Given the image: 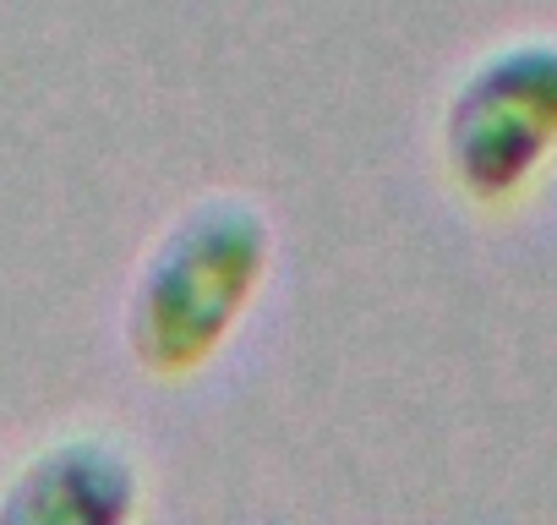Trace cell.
Here are the masks:
<instances>
[{"instance_id":"obj_3","label":"cell","mask_w":557,"mask_h":525,"mask_svg":"<svg viewBox=\"0 0 557 525\" xmlns=\"http://www.w3.org/2000/svg\"><path fill=\"white\" fill-rule=\"evenodd\" d=\"M137 471L126 465L121 449L72 438L34 460V471L17 481L7 514L12 520H115L132 509Z\"/></svg>"},{"instance_id":"obj_1","label":"cell","mask_w":557,"mask_h":525,"mask_svg":"<svg viewBox=\"0 0 557 525\" xmlns=\"http://www.w3.org/2000/svg\"><path fill=\"white\" fill-rule=\"evenodd\" d=\"M268 235L240 203H208L186 213L164 246L148 257V274L132 307V340L143 362L186 373L230 334L262 280Z\"/></svg>"},{"instance_id":"obj_2","label":"cell","mask_w":557,"mask_h":525,"mask_svg":"<svg viewBox=\"0 0 557 525\" xmlns=\"http://www.w3.org/2000/svg\"><path fill=\"white\" fill-rule=\"evenodd\" d=\"M443 154L475 203H513L557 159V39L492 50L454 94Z\"/></svg>"}]
</instances>
